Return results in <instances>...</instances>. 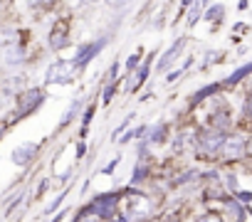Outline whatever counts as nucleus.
<instances>
[{"label": "nucleus", "mask_w": 252, "mask_h": 222, "mask_svg": "<svg viewBox=\"0 0 252 222\" xmlns=\"http://www.w3.org/2000/svg\"><path fill=\"white\" fill-rule=\"evenodd\" d=\"M82 109V99H74L69 106H67V111H64V114H62V121H60V126H67L74 116H77V111Z\"/></svg>", "instance_id": "f8f14e48"}, {"label": "nucleus", "mask_w": 252, "mask_h": 222, "mask_svg": "<svg viewBox=\"0 0 252 222\" xmlns=\"http://www.w3.org/2000/svg\"><path fill=\"white\" fill-rule=\"evenodd\" d=\"M163 131H166V126L163 124H156V129H151V134H149V141L151 143H158L161 136H163Z\"/></svg>", "instance_id": "f3484780"}, {"label": "nucleus", "mask_w": 252, "mask_h": 222, "mask_svg": "<svg viewBox=\"0 0 252 222\" xmlns=\"http://www.w3.org/2000/svg\"><path fill=\"white\" fill-rule=\"evenodd\" d=\"M215 91H218V84H208V86H203L200 91H195V94H193V104H200L205 96H213Z\"/></svg>", "instance_id": "dca6fc26"}, {"label": "nucleus", "mask_w": 252, "mask_h": 222, "mask_svg": "<svg viewBox=\"0 0 252 222\" xmlns=\"http://www.w3.org/2000/svg\"><path fill=\"white\" fill-rule=\"evenodd\" d=\"M218 57H222V52H208V55H205V64H210V62H220Z\"/></svg>", "instance_id": "aec40b11"}, {"label": "nucleus", "mask_w": 252, "mask_h": 222, "mask_svg": "<svg viewBox=\"0 0 252 222\" xmlns=\"http://www.w3.org/2000/svg\"><path fill=\"white\" fill-rule=\"evenodd\" d=\"M116 166H119V158H114V161H111V163H109V166L104 168V173H111V170H114Z\"/></svg>", "instance_id": "a878e982"}, {"label": "nucleus", "mask_w": 252, "mask_h": 222, "mask_svg": "<svg viewBox=\"0 0 252 222\" xmlns=\"http://www.w3.org/2000/svg\"><path fill=\"white\" fill-rule=\"evenodd\" d=\"M144 175H146V168H144V166H141V168H139V170H136V175H134V180H136V183H139V180H144Z\"/></svg>", "instance_id": "b1692460"}, {"label": "nucleus", "mask_w": 252, "mask_h": 222, "mask_svg": "<svg viewBox=\"0 0 252 222\" xmlns=\"http://www.w3.org/2000/svg\"><path fill=\"white\" fill-rule=\"evenodd\" d=\"M67 45H69V30H67L64 23H60V25H55V30L50 32V47H52V50H62V47H67Z\"/></svg>", "instance_id": "1a4fd4ad"}, {"label": "nucleus", "mask_w": 252, "mask_h": 222, "mask_svg": "<svg viewBox=\"0 0 252 222\" xmlns=\"http://www.w3.org/2000/svg\"><path fill=\"white\" fill-rule=\"evenodd\" d=\"M151 59H154V55H149V62L139 69V74H136V82L131 84V89L136 91V89H141L144 84H146V77H149V69H151Z\"/></svg>", "instance_id": "ddd939ff"}, {"label": "nucleus", "mask_w": 252, "mask_h": 222, "mask_svg": "<svg viewBox=\"0 0 252 222\" xmlns=\"http://www.w3.org/2000/svg\"><path fill=\"white\" fill-rule=\"evenodd\" d=\"M42 101H45V91L42 89H25L23 94H18V99H15V106H18V111H15V121H20L23 116H30L35 109H40L42 106Z\"/></svg>", "instance_id": "f03ea898"}, {"label": "nucleus", "mask_w": 252, "mask_h": 222, "mask_svg": "<svg viewBox=\"0 0 252 222\" xmlns=\"http://www.w3.org/2000/svg\"><path fill=\"white\" fill-rule=\"evenodd\" d=\"M205 5H208V0H195V8H190V13H188V25H195L198 23V18L205 10Z\"/></svg>", "instance_id": "4468645a"}, {"label": "nucleus", "mask_w": 252, "mask_h": 222, "mask_svg": "<svg viewBox=\"0 0 252 222\" xmlns=\"http://www.w3.org/2000/svg\"><path fill=\"white\" fill-rule=\"evenodd\" d=\"M222 141H225V139H220V134H218V131H208V134H203L200 146H203V151H205V153H218V151L222 148Z\"/></svg>", "instance_id": "9d476101"}, {"label": "nucleus", "mask_w": 252, "mask_h": 222, "mask_svg": "<svg viewBox=\"0 0 252 222\" xmlns=\"http://www.w3.org/2000/svg\"><path fill=\"white\" fill-rule=\"evenodd\" d=\"M116 222H126V220H116Z\"/></svg>", "instance_id": "2f4dec72"}, {"label": "nucleus", "mask_w": 252, "mask_h": 222, "mask_svg": "<svg viewBox=\"0 0 252 222\" xmlns=\"http://www.w3.org/2000/svg\"><path fill=\"white\" fill-rule=\"evenodd\" d=\"M106 47V40L101 37V40H96V42H87V45H79L77 47V52H74V62H77V67L82 69V67H87L101 50Z\"/></svg>", "instance_id": "7ed1b4c3"}, {"label": "nucleus", "mask_w": 252, "mask_h": 222, "mask_svg": "<svg viewBox=\"0 0 252 222\" xmlns=\"http://www.w3.org/2000/svg\"><path fill=\"white\" fill-rule=\"evenodd\" d=\"M0 8H3V0H0Z\"/></svg>", "instance_id": "473e14b6"}, {"label": "nucleus", "mask_w": 252, "mask_h": 222, "mask_svg": "<svg viewBox=\"0 0 252 222\" xmlns=\"http://www.w3.org/2000/svg\"><path fill=\"white\" fill-rule=\"evenodd\" d=\"M227 188H230V190H235V188H237V180H235V175H227Z\"/></svg>", "instance_id": "bb28decb"}, {"label": "nucleus", "mask_w": 252, "mask_h": 222, "mask_svg": "<svg viewBox=\"0 0 252 222\" xmlns=\"http://www.w3.org/2000/svg\"><path fill=\"white\" fill-rule=\"evenodd\" d=\"M62 200H64V195H60V197H55V200H52V202H50V205H47V210H45V212H47V215H50V212H52V210H55V207H60V205H62Z\"/></svg>", "instance_id": "6ab92c4d"}, {"label": "nucleus", "mask_w": 252, "mask_h": 222, "mask_svg": "<svg viewBox=\"0 0 252 222\" xmlns=\"http://www.w3.org/2000/svg\"><path fill=\"white\" fill-rule=\"evenodd\" d=\"M92 116H94V106H89V109H87V114H84V129L89 126V121H92Z\"/></svg>", "instance_id": "5701e85b"}, {"label": "nucleus", "mask_w": 252, "mask_h": 222, "mask_svg": "<svg viewBox=\"0 0 252 222\" xmlns=\"http://www.w3.org/2000/svg\"><path fill=\"white\" fill-rule=\"evenodd\" d=\"M67 212H60V215H55V220H50V222H62V217H64Z\"/></svg>", "instance_id": "c756f323"}, {"label": "nucleus", "mask_w": 252, "mask_h": 222, "mask_svg": "<svg viewBox=\"0 0 252 222\" xmlns=\"http://www.w3.org/2000/svg\"><path fill=\"white\" fill-rule=\"evenodd\" d=\"M183 47H186V37H178V40H176V45H171V47L161 55V62L156 64V69H158V72H166V69L178 59V55H181V50H183Z\"/></svg>", "instance_id": "0eeeda50"}, {"label": "nucleus", "mask_w": 252, "mask_h": 222, "mask_svg": "<svg viewBox=\"0 0 252 222\" xmlns=\"http://www.w3.org/2000/svg\"><path fill=\"white\" fill-rule=\"evenodd\" d=\"M89 212H92V210H89ZM77 222H96V215H94V212H92V215H87V212H82Z\"/></svg>", "instance_id": "412c9836"}, {"label": "nucleus", "mask_w": 252, "mask_h": 222, "mask_svg": "<svg viewBox=\"0 0 252 222\" xmlns=\"http://www.w3.org/2000/svg\"><path fill=\"white\" fill-rule=\"evenodd\" d=\"M25 3H28L30 8H40V5H45V0H25Z\"/></svg>", "instance_id": "393cba45"}, {"label": "nucleus", "mask_w": 252, "mask_h": 222, "mask_svg": "<svg viewBox=\"0 0 252 222\" xmlns=\"http://www.w3.org/2000/svg\"><path fill=\"white\" fill-rule=\"evenodd\" d=\"M247 114H250V116H252V94H250V96H247Z\"/></svg>", "instance_id": "cd10ccee"}, {"label": "nucleus", "mask_w": 252, "mask_h": 222, "mask_svg": "<svg viewBox=\"0 0 252 222\" xmlns=\"http://www.w3.org/2000/svg\"><path fill=\"white\" fill-rule=\"evenodd\" d=\"M220 151H222V156H225V158L237 161V158H242V156H245V141H242V139H225Z\"/></svg>", "instance_id": "6e6552de"}, {"label": "nucleus", "mask_w": 252, "mask_h": 222, "mask_svg": "<svg viewBox=\"0 0 252 222\" xmlns=\"http://www.w3.org/2000/svg\"><path fill=\"white\" fill-rule=\"evenodd\" d=\"M139 57H141V52H134L129 59H126V69H136L139 67Z\"/></svg>", "instance_id": "a211bd4d"}, {"label": "nucleus", "mask_w": 252, "mask_h": 222, "mask_svg": "<svg viewBox=\"0 0 252 222\" xmlns=\"http://www.w3.org/2000/svg\"><path fill=\"white\" fill-rule=\"evenodd\" d=\"M247 74H252V62H247V64H242L240 69H235L227 79H225V86H232V84H237V82H242Z\"/></svg>", "instance_id": "9b49d317"}, {"label": "nucleus", "mask_w": 252, "mask_h": 222, "mask_svg": "<svg viewBox=\"0 0 252 222\" xmlns=\"http://www.w3.org/2000/svg\"><path fill=\"white\" fill-rule=\"evenodd\" d=\"M205 18H208L210 23H220V20L225 18V5H220V3H218V5H213V8L205 13Z\"/></svg>", "instance_id": "2eb2a0df"}, {"label": "nucleus", "mask_w": 252, "mask_h": 222, "mask_svg": "<svg viewBox=\"0 0 252 222\" xmlns=\"http://www.w3.org/2000/svg\"><path fill=\"white\" fill-rule=\"evenodd\" d=\"M106 3L111 8H126V5H129V0H106Z\"/></svg>", "instance_id": "4be33fe9"}, {"label": "nucleus", "mask_w": 252, "mask_h": 222, "mask_svg": "<svg viewBox=\"0 0 252 222\" xmlns=\"http://www.w3.org/2000/svg\"><path fill=\"white\" fill-rule=\"evenodd\" d=\"M5 129H8V126H5L3 121H0V136H3V134H5Z\"/></svg>", "instance_id": "7c9ffc66"}, {"label": "nucleus", "mask_w": 252, "mask_h": 222, "mask_svg": "<svg viewBox=\"0 0 252 222\" xmlns=\"http://www.w3.org/2000/svg\"><path fill=\"white\" fill-rule=\"evenodd\" d=\"M37 151H40V146H37L35 141H25V143H20V146L13 148L10 158H13L15 166H28V163L37 156Z\"/></svg>", "instance_id": "423d86ee"}, {"label": "nucleus", "mask_w": 252, "mask_h": 222, "mask_svg": "<svg viewBox=\"0 0 252 222\" xmlns=\"http://www.w3.org/2000/svg\"><path fill=\"white\" fill-rule=\"evenodd\" d=\"M250 197H252V195H250V193H240V200H242V202H247V200H250Z\"/></svg>", "instance_id": "c85d7f7f"}, {"label": "nucleus", "mask_w": 252, "mask_h": 222, "mask_svg": "<svg viewBox=\"0 0 252 222\" xmlns=\"http://www.w3.org/2000/svg\"><path fill=\"white\" fill-rule=\"evenodd\" d=\"M77 72H79V67L74 59H55L45 72V82L47 84H72Z\"/></svg>", "instance_id": "f257e3e1"}, {"label": "nucleus", "mask_w": 252, "mask_h": 222, "mask_svg": "<svg viewBox=\"0 0 252 222\" xmlns=\"http://www.w3.org/2000/svg\"><path fill=\"white\" fill-rule=\"evenodd\" d=\"M116 202H119V195L116 193H106V195H99V197H94L92 200V205H89V210L96 215V217H111L114 215V210H116Z\"/></svg>", "instance_id": "20e7f679"}, {"label": "nucleus", "mask_w": 252, "mask_h": 222, "mask_svg": "<svg viewBox=\"0 0 252 222\" xmlns=\"http://www.w3.org/2000/svg\"><path fill=\"white\" fill-rule=\"evenodd\" d=\"M25 59H28V52H25V47L20 42H15V45H10V47H5L3 52H0V62H3V67H8V69L23 67Z\"/></svg>", "instance_id": "39448f33"}]
</instances>
